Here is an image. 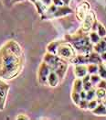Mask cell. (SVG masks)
I'll list each match as a JSON object with an SVG mask.
<instances>
[{"mask_svg":"<svg viewBox=\"0 0 106 120\" xmlns=\"http://www.w3.org/2000/svg\"><path fill=\"white\" fill-rule=\"evenodd\" d=\"M24 67V52L15 40H7L0 47V77L11 80L18 76Z\"/></svg>","mask_w":106,"mask_h":120,"instance_id":"1","label":"cell"},{"mask_svg":"<svg viewBox=\"0 0 106 120\" xmlns=\"http://www.w3.org/2000/svg\"><path fill=\"white\" fill-rule=\"evenodd\" d=\"M64 38L66 41L69 42L74 47L77 53L89 54L93 51V44L90 40L89 33L82 31L80 29L74 34L65 35Z\"/></svg>","mask_w":106,"mask_h":120,"instance_id":"2","label":"cell"},{"mask_svg":"<svg viewBox=\"0 0 106 120\" xmlns=\"http://www.w3.org/2000/svg\"><path fill=\"white\" fill-rule=\"evenodd\" d=\"M77 54V51L74 49V47L66 40H62L57 50V55L68 61H70Z\"/></svg>","mask_w":106,"mask_h":120,"instance_id":"3","label":"cell"},{"mask_svg":"<svg viewBox=\"0 0 106 120\" xmlns=\"http://www.w3.org/2000/svg\"><path fill=\"white\" fill-rule=\"evenodd\" d=\"M51 71L50 67L45 61H42L38 71V80L41 85H48V77Z\"/></svg>","mask_w":106,"mask_h":120,"instance_id":"4","label":"cell"},{"mask_svg":"<svg viewBox=\"0 0 106 120\" xmlns=\"http://www.w3.org/2000/svg\"><path fill=\"white\" fill-rule=\"evenodd\" d=\"M97 21L96 19V14L93 10H90L89 13L87 14V16L85 17V19L82 21V25L80 27V30L84 32L89 33L91 30H92L93 25L95 24V22Z\"/></svg>","mask_w":106,"mask_h":120,"instance_id":"5","label":"cell"},{"mask_svg":"<svg viewBox=\"0 0 106 120\" xmlns=\"http://www.w3.org/2000/svg\"><path fill=\"white\" fill-rule=\"evenodd\" d=\"M90 10H91V5H90V3L88 1H81L77 6L76 10H75L76 19L80 22H82Z\"/></svg>","mask_w":106,"mask_h":120,"instance_id":"6","label":"cell"},{"mask_svg":"<svg viewBox=\"0 0 106 120\" xmlns=\"http://www.w3.org/2000/svg\"><path fill=\"white\" fill-rule=\"evenodd\" d=\"M68 67H69V61L64 59H61V60L58 61V63L51 69V71H54L58 75L60 81H62L64 79L66 73H67Z\"/></svg>","mask_w":106,"mask_h":120,"instance_id":"7","label":"cell"},{"mask_svg":"<svg viewBox=\"0 0 106 120\" xmlns=\"http://www.w3.org/2000/svg\"><path fill=\"white\" fill-rule=\"evenodd\" d=\"M73 12V10L71 9L69 6H61V7H58V8L56 11L50 16L49 19H58V18H62V17H66L68 15L71 14Z\"/></svg>","mask_w":106,"mask_h":120,"instance_id":"8","label":"cell"},{"mask_svg":"<svg viewBox=\"0 0 106 120\" xmlns=\"http://www.w3.org/2000/svg\"><path fill=\"white\" fill-rule=\"evenodd\" d=\"M87 59H88V64L89 63H95V64H101L103 62V60L101 57V54L96 51H91V53L87 54Z\"/></svg>","mask_w":106,"mask_h":120,"instance_id":"9","label":"cell"},{"mask_svg":"<svg viewBox=\"0 0 106 120\" xmlns=\"http://www.w3.org/2000/svg\"><path fill=\"white\" fill-rule=\"evenodd\" d=\"M87 74H88L87 64L75 65V67H74V75L76 76V78H83Z\"/></svg>","mask_w":106,"mask_h":120,"instance_id":"10","label":"cell"},{"mask_svg":"<svg viewBox=\"0 0 106 120\" xmlns=\"http://www.w3.org/2000/svg\"><path fill=\"white\" fill-rule=\"evenodd\" d=\"M59 82H60V79L58 75L54 71H51L48 77V85L50 87H56L58 85Z\"/></svg>","mask_w":106,"mask_h":120,"instance_id":"11","label":"cell"},{"mask_svg":"<svg viewBox=\"0 0 106 120\" xmlns=\"http://www.w3.org/2000/svg\"><path fill=\"white\" fill-rule=\"evenodd\" d=\"M70 63H73L74 65H79V64H88V59H87V54H80L78 53L77 55L69 61Z\"/></svg>","mask_w":106,"mask_h":120,"instance_id":"12","label":"cell"},{"mask_svg":"<svg viewBox=\"0 0 106 120\" xmlns=\"http://www.w3.org/2000/svg\"><path fill=\"white\" fill-rule=\"evenodd\" d=\"M91 113L95 116H106V105L102 103H99V105L91 111Z\"/></svg>","mask_w":106,"mask_h":120,"instance_id":"13","label":"cell"},{"mask_svg":"<svg viewBox=\"0 0 106 120\" xmlns=\"http://www.w3.org/2000/svg\"><path fill=\"white\" fill-rule=\"evenodd\" d=\"M61 42H62V40H55V41L49 42L47 46V51L50 52V53H53V54H57L58 48Z\"/></svg>","mask_w":106,"mask_h":120,"instance_id":"14","label":"cell"},{"mask_svg":"<svg viewBox=\"0 0 106 120\" xmlns=\"http://www.w3.org/2000/svg\"><path fill=\"white\" fill-rule=\"evenodd\" d=\"M93 50L96 51L98 53L102 54V52H105L106 51V41L103 39L100 40L98 43L93 45Z\"/></svg>","mask_w":106,"mask_h":120,"instance_id":"15","label":"cell"},{"mask_svg":"<svg viewBox=\"0 0 106 120\" xmlns=\"http://www.w3.org/2000/svg\"><path fill=\"white\" fill-rule=\"evenodd\" d=\"M34 5L36 7V9L38 11V13H39L40 16L44 15L46 13L47 9H48V6L45 5L41 0H38L36 3H34Z\"/></svg>","mask_w":106,"mask_h":120,"instance_id":"16","label":"cell"},{"mask_svg":"<svg viewBox=\"0 0 106 120\" xmlns=\"http://www.w3.org/2000/svg\"><path fill=\"white\" fill-rule=\"evenodd\" d=\"M8 90H9V85L5 81L1 80V78H0V95L2 97L7 98Z\"/></svg>","mask_w":106,"mask_h":120,"instance_id":"17","label":"cell"},{"mask_svg":"<svg viewBox=\"0 0 106 120\" xmlns=\"http://www.w3.org/2000/svg\"><path fill=\"white\" fill-rule=\"evenodd\" d=\"M83 90V82L81 78H76L73 82V86H72V92H77L80 93Z\"/></svg>","mask_w":106,"mask_h":120,"instance_id":"18","label":"cell"},{"mask_svg":"<svg viewBox=\"0 0 106 120\" xmlns=\"http://www.w3.org/2000/svg\"><path fill=\"white\" fill-rule=\"evenodd\" d=\"M89 37H90V40L91 41V43L94 45L98 43L100 40H102V38L100 37V35L97 33V31H94V30H91L89 32Z\"/></svg>","mask_w":106,"mask_h":120,"instance_id":"19","label":"cell"},{"mask_svg":"<svg viewBox=\"0 0 106 120\" xmlns=\"http://www.w3.org/2000/svg\"><path fill=\"white\" fill-rule=\"evenodd\" d=\"M96 31H97V33L100 35V37H101L102 39L104 38L106 36V28L104 27V25H103L102 23H101V22H99V21H98V23H97Z\"/></svg>","mask_w":106,"mask_h":120,"instance_id":"20","label":"cell"},{"mask_svg":"<svg viewBox=\"0 0 106 120\" xmlns=\"http://www.w3.org/2000/svg\"><path fill=\"white\" fill-rule=\"evenodd\" d=\"M106 97V90L102 88H98L96 89V98L99 100V102H102Z\"/></svg>","mask_w":106,"mask_h":120,"instance_id":"21","label":"cell"},{"mask_svg":"<svg viewBox=\"0 0 106 120\" xmlns=\"http://www.w3.org/2000/svg\"><path fill=\"white\" fill-rule=\"evenodd\" d=\"M87 69H88L89 74H95V73H98L99 65L95 64V63H89V64H87Z\"/></svg>","mask_w":106,"mask_h":120,"instance_id":"22","label":"cell"},{"mask_svg":"<svg viewBox=\"0 0 106 120\" xmlns=\"http://www.w3.org/2000/svg\"><path fill=\"white\" fill-rule=\"evenodd\" d=\"M98 74L101 76L102 79L106 80V65L104 62L99 64V70H98Z\"/></svg>","mask_w":106,"mask_h":120,"instance_id":"23","label":"cell"},{"mask_svg":"<svg viewBox=\"0 0 106 120\" xmlns=\"http://www.w3.org/2000/svg\"><path fill=\"white\" fill-rule=\"evenodd\" d=\"M94 98H96V88H95V86L93 88H91V90L87 91V95H86V99L88 101L92 100Z\"/></svg>","mask_w":106,"mask_h":120,"instance_id":"24","label":"cell"},{"mask_svg":"<svg viewBox=\"0 0 106 120\" xmlns=\"http://www.w3.org/2000/svg\"><path fill=\"white\" fill-rule=\"evenodd\" d=\"M99 100L97 98H94L92 100H90L89 103H88V110L90 111H92L94 108H96V106L99 105Z\"/></svg>","mask_w":106,"mask_h":120,"instance_id":"25","label":"cell"},{"mask_svg":"<svg viewBox=\"0 0 106 120\" xmlns=\"http://www.w3.org/2000/svg\"><path fill=\"white\" fill-rule=\"evenodd\" d=\"M71 99H72V102H73L76 105H79V103H80V100H81L80 93H77V92H72V93H71Z\"/></svg>","mask_w":106,"mask_h":120,"instance_id":"26","label":"cell"},{"mask_svg":"<svg viewBox=\"0 0 106 120\" xmlns=\"http://www.w3.org/2000/svg\"><path fill=\"white\" fill-rule=\"evenodd\" d=\"M101 80H102V78H101V76H100L98 73L91 74V82L94 86H96L97 84L100 82V81Z\"/></svg>","mask_w":106,"mask_h":120,"instance_id":"27","label":"cell"},{"mask_svg":"<svg viewBox=\"0 0 106 120\" xmlns=\"http://www.w3.org/2000/svg\"><path fill=\"white\" fill-rule=\"evenodd\" d=\"M88 103L89 101L87 99H81L80 102L79 103L78 106L80 108V109H83V110H88Z\"/></svg>","mask_w":106,"mask_h":120,"instance_id":"28","label":"cell"},{"mask_svg":"<svg viewBox=\"0 0 106 120\" xmlns=\"http://www.w3.org/2000/svg\"><path fill=\"white\" fill-rule=\"evenodd\" d=\"M93 87H94V85L91 82V81L86 82H83V90L89 91V90H91V88H93Z\"/></svg>","mask_w":106,"mask_h":120,"instance_id":"29","label":"cell"},{"mask_svg":"<svg viewBox=\"0 0 106 120\" xmlns=\"http://www.w3.org/2000/svg\"><path fill=\"white\" fill-rule=\"evenodd\" d=\"M6 99L5 97H2L0 95V111H3L5 109V105H6Z\"/></svg>","mask_w":106,"mask_h":120,"instance_id":"30","label":"cell"},{"mask_svg":"<svg viewBox=\"0 0 106 120\" xmlns=\"http://www.w3.org/2000/svg\"><path fill=\"white\" fill-rule=\"evenodd\" d=\"M96 87H98V88H102V89H105L106 90V80L102 79V80L100 81V82L96 85Z\"/></svg>","mask_w":106,"mask_h":120,"instance_id":"31","label":"cell"},{"mask_svg":"<svg viewBox=\"0 0 106 120\" xmlns=\"http://www.w3.org/2000/svg\"><path fill=\"white\" fill-rule=\"evenodd\" d=\"M52 4H54L57 7H61L64 6V3L62 2V0H52Z\"/></svg>","mask_w":106,"mask_h":120,"instance_id":"32","label":"cell"},{"mask_svg":"<svg viewBox=\"0 0 106 120\" xmlns=\"http://www.w3.org/2000/svg\"><path fill=\"white\" fill-rule=\"evenodd\" d=\"M17 119H26V120H29V117L28 116H26L25 114H20V115H18V116H17Z\"/></svg>","mask_w":106,"mask_h":120,"instance_id":"33","label":"cell"},{"mask_svg":"<svg viewBox=\"0 0 106 120\" xmlns=\"http://www.w3.org/2000/svg\"><path fill=\"white\" fill-rule=\"evenodd\" d=\"M80 98H81V99H86L87 91L82 90L81 92H80Z\"/></svg>","mask_w":106,"mask_h":120,"instance_id":"34","label":"cell"},{"mask_svg":"<svg viewBox=\"0 0 106 120\" xmlns=\"http://www.w3.org/2000/svg\"><path fill=\"white\" fill-rule=\"evenodd\" d=\"M45 5H47V6H49V5H51L52 4V0H41Z\"/></svg>","mask_w":106,"mask_h":120,"instance_id":"35","label":"cell"},{"mask_svg":"<svg viewBox=\"0 0 106 120\" xmlns=\"http://www.w3.org/2000/svg\"><path fill=\"white\" fill-rule=\"evenodd\" d=\"M2 1H3V3L6 4V5H10V4L13 3V0H2Z\"/></svg>","mask_w":106,"mask_h":120,"instance_id":"36","label":"cell"},{"mask_svg":"<svg viewBox=\"0 0 106 120\" xmlns=\"http://www.w3.org/2000/svg\"><path fill=\"white\" fill-rule=\"evenodd\" d=\"M101 57H102V59L103 61H106V51L105 52H102V54H101Z\"/></svg>","mask_w":106,"mask_h":120,"instance_id":"37","label":"cell"},{"mask_svg":"<svg viewBox=\"0 0 106 120\" xmlns=\"http://www.w3.org/2000/svg\"><path fill=\"white\" fill-rule=\"evenodd\" d=\"M70 1H71V0H62V2L64 3L65 6H69V4L70 3Z\"/></svg>","mask_w":106,"mask_h":120,"instance_id":"38","label":"cell"},{"mask_svg":"<svg viewBox=\"0 0 106 120\" xmlns=\"http://www.w3.org/2000/svg\"><path fill=\"white\" fill-rule=\"evenodd\" d=\"M22 1H25V0H13V3H12V4H14V3H18V2H22Z\"/></svg>","mask_w":106,"mask_h":120,"instance_id":"39","label":"cell"},{"mask_svg":"<svg viewBox=\"0 0 106 120\" xmlns=\"http://www.w3.org/2000/svg\"><path fill=\"white\" fill-rule=\"evenodd\" d=\"M29 1H30V2L32 3V4H34V3H36V2L38 1V0H29Z\"/></svg>","mask_w":106,"mask_h":120,"instance_id":"40","label":"cell"},{"mask_svg":"<svg viewBox=\"0 0 106 120\" xmlns=\"http://www.w3.org/2000/svg\"><path fill=\"white\" fill-rule=\"evenodd\" d=\"M102 103H103V104H104V105H106V97H105V98H104V100L102 101Z\"/></svg>","mask_w":106,"mask_h":120,"instance_id":"41","label":"cell"},{"mask_svg":"<svg viewBox=\"0 0 106 120\" xmlns=\"http://www.w3.org/2000/svg\"><path fill=\"white\" fill-rule=\"evenodd\" d=\"M102 39H103V40H105V41H106V36H105V37H104V38H102Z\"/></svg>","mask_w":106,"mask_h":120,"instance_id":"42","label":"cell"},{"mask_svg":"<svg viewBox=\"0 0 106 120\" xmlns=\"http://www.w3.org/2000/svg\"><path fill=\"white\" fill-rule=\"evenodd\" d=\"M103 62H104V63H105V65H106V61H103Z\"/></svg>","mask_w":106,"mask_h":120,"instance_id":"43","label":"cell"}]
</instances>
